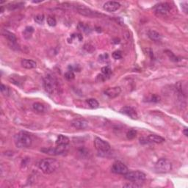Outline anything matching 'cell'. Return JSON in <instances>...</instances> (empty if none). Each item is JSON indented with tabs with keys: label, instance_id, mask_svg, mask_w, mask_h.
Instances as JSON below:
<instances>
[{
	"label": "cell",
	"instance_id": "8",
	"mask_svg": "<svg viewBox=\"0 0 188 188\" xmlns=\"http://www.w3.org/2000/svg\"><path fill=\"white\" fill-rule=\"evenodd\" d=\"M68 149V146H57L56 147L52 149V148H49V149H41V152L50 155H60L63 154V153L66 152Z\"/></svg>",
	"mask_w": 188,
	"mask_h": 188
},
{
	"label": "cell",
	"instance_id": "7",
	"mask_svg": "<svg viewBox=\"0 0 188 188\" xmlns=\"http://www.w3.org/2000/svg\"><path fill=\"white\" fill-rule=\"evenodd\" d=\"M112 172L114 173L120 174V175H125L129 171V169L126 167V165H124L122 162L116 161L112 164Z\"/></svg>",
	"mask_w": 188,
	"mask_h": 188
},
{
	"label": "cell",
	"instance_id": "9",
	"mask_svg": "<svg viewBox=\"0 0 188 188\" xmlns=\"http://www.w3.org/2000/svg\"><path fill=\"white\" fill-rule=\"evenodd\" d=\"M154 10L157 13L160 15H166L170 12L171 7L168 3L162 2L157 4L154 7Z\"/></svg>",
	"mask_w": 188,
	"mask_h": 188
},
{
	"label": "cell",
	"instance_id": "12",
	"mask_svg": "<svg viewBox=\"0 0 188 188\" xmlns=\"http://www.w3.org/2000/svg\"><path fill=\"white\" fill-rule=\"evenodd\" d=\"M121 7V4L118 1H107L103 6L104 10L107 12H115Z\"/></svg>",
	"mask_w": 188,
	"mask_h": 188
},
{
	"label": "cell",
	"instance_id": "21",
	"mask_svg": "<svg viewBox=\"0 0 188 188\" xmlns=\"http://www.w3.org/2000/svg\"><path fill=\"white\" fill-rule=\"evenodd\" d=\"M32 109L38 112H44L45 111V107L44 104L39 102H35L32 104Z\"/></svg>",
	"mask_w": 188,
	"mask_h": 188
},
{
	"label": "cell",
	"instance_id": "25",
	"mask_svg": "<svg viewBox=\"0 0 188 188\" xmlns=\"http://www.w3.org/2000/svg\"><path fill=\"white\" fill-rule=\"evenodd\" d=\"M64 77L67 80H68V81H71V80H73L75 78V74H74L73 71H68L67 72L65 73Z\"/></svg>",
	"mask_w": 188,
	"mask_h": 188
},
{
	"label": "cell",
	"instance_id": "24",
	"mask_svg": "<svg viewBox=\"0 0 188 188\" xmlns=\"http://www.w3.org/2000/svg\"><path fill=\"white\" fill-rule=\"evenodd\" d=\"M137 136V131L135 129H130L126 133V138L128 140H133L134 138H136Z\"/></svg>",
	"mask_w": 188,
	"mask_h": 188
},
{
	"label": "cell",
	"instance_id": "20",
	"mask_svg": "<svg viewBox=\"0 0 188 188\" xmlns=\"http://www.w3.org/2000/svg\"><path fill=\"white\" fill-rule=\"evenodd\" d=\"M34 32V28L32 27H30V26H28V27H26L24 29V32H23V36L25 39H30L32 37V33Z\"/></svg>",
	"mask_w": 188,
	"mask_h": 188
},
{
	"label": "cell",
	"instance_id": "29",
	"mask_svg": "<svg viewBox=\"0 0 188 188\" xmlns=\"http://www.w3.org/2000/svg\"><path fill=\"white\" fill-rule=\"evenodd\" d=\"M44 18H45V17H44V14H38L35 17V21L37 24H41L44 22Z\"/></svg>",
	"mask_w": 188,
	"mask_h": 188
},
{
	"label": "cell",
	"instance_id": "13",
	"mask_svg": "<svg viewBox=\"0 0 188 188\" xmlns=\"http://www.w3.org/2000/svg\"><path fill=\"white\" fill-rule=\"evenodd\" d=\"M71 126L77 129H85L88 126V122L82 118H76L71 121Z\"/></svg>",
	"mask_w": 188,
	"mask_h": 188
},
{
	"label": "cell",
	"instance_id": "14",
	"mask_svg": "<svg viewBox=\"0 0 188 188\" xmlns=\"http://www.w3.org/2000/svg\"><path fill=\"white\" fill-rule=\"evenodd\" d=\"M121 92V89L120 87H109L107 90H104V94L110 98H114L118 96Z\"/></svg>",
	"mask_w": 188,
	"mask_h": 188
},
{
	"label": "cell",
	"instance_id": "34",
	"mask_svg": "<svg viewBox=\"0 0 188 188\" xmlns=\"http://www.w3.org/2000/svg\"><path fill=\"white\" fill-rule=\"evenodd\" d=\"M132 184H124V187H141V184H138V183L131 182Z\"/></svg>",
	"mask_w": 188,
	"mask_h": 188
},
{
	"label": "cell",
	"instance_id": "11",
	"mask_svg": "<svg viewBox=\"0 0 188 188\" xmlns=\"http://www.w3.org/2000/svg\"><path fill=\"white\" fill-rule=\"evenodd\" d=\"M121 113L124 114V115H127L128 117L131 118L132 119H137L138 118V115L137 112L134 108H132V107H129V106H126V107H122V108L120 110Z\"/></svg>",
	"mask_w": 188,
	"mask_h": 188
},
{
	"label": "cell",
	"instance_id": "16",
	"mask_svg": "<svg viewBox=\"0 0 188 188\" xmlns=\"http://www.w3.org/2000/svg\"><path fill=\"white\" fill-rule=\"evenodd\" d=\"M148 36L152 41H155V42H159L162 40V35L155 30H149L148 32Z\"/></svg>",
	"mask_w": 188,
	"mask_h": 188
},
{
	"label": "cell",
	"instance_id": "4",
	"mask_svg": "<svg viewBox=\"0 0 188 188\" xmlns=\"http://www.w3.org/2000/svg\"><path fill=\"white\" fill-rule=\"evenodd\" d=\"M124 178L132 182L141 183L146 179V175L140 171H134L130 172L128 171L124 175Z\"/></svg>",
	"mask_w": 188,
	"mask_h": 188
},
{
	"label": "cell",
	"instance_id": "30",
	"mask_svg": "<svg viewBox=\"0 0 188 188\" xmlns=\"http://www.w3.org/2000/svg\"><path fill=\"white\" fill-rule=\"evenodd\" d=\"M23 6H24V3L18 2V3H16V4H13L12 5H9L8 6V9L10 10H15V9L20 8V7H22Z\"/></svg>",
	"mask_w": 188,
	"mask_h": 188
},
{
	"label": "cell",
	"instance_id": "3",
	"mask_svg": "<svg viewBox=\"0 0 188 188\" xmlns=\"http://www.w3.org/2000/svg\"><path fill=\"white\" fill-rule=\"evenodd\" d=\"M155 170L160 173H166L172 170V163L168 159H160L155 164Z\"/></svg>",
	"mask_w": 188,
	"mask_h": 188
},
{
	"label": "cell",
	"instance_id": "31",
	"mask_svg": "<svg viewBox=\"0 0 188 188\" xmlns=\"http://www.w3.org/2000/svg\"><path fill=\"white\" fill-rule=\"evenodd\" d=\"M1 92L4 95H8L9 93H10V90H9V88L7 87V86L4 85H3V84H1Z\"/></svg>",
	"mask_w": 188,
	"mask_h": 188
},
{
	"label": "cell",
	"instance_id": "37",
	"mask_svg": "<svg viewBox=\"0 0 188 188\" xmlns=\"http://www.w3.org/2000/svg\"><path fill=\"white\" fill-rule=\"evenodd\" d=\"M187 130H188V129H187V127L184 128V130H183V133H184V135H185L186 137H187V136H188V132H187Z\"/></svg>",
	"mask_w": 188,
	"mask_h": 188
},
{
	"label": "cell",
	"instance_id": "15",
	"mask_svg": "<svg viewBox=\"0 0 188 188\" xmlns=\"http://www.w3.org/2000/svg\"><path fill=\"white\" fill-rule=\"evenodd\" d=\"M21 66H22V67H24V68L32 69L36 68L37 63L35 61L32 60L24 59L21 60Z\"/></svg>",
	"mask_w": 188,
	"mask_h": 188
},
{
	"label": "cell",
	"instance_id": "38",
	"mask_svg": "<svg viewBox=\"0 0 188 188\" xmlns=\"http://www.w3.org/2000/svg\"><path fill=\"white\" fill-rule=\"evenodd\" d=\"M3 11H4V7H3L2 6H1V10H0V12H1V13H3Z\"/></svg>",
	"mask_w": 188,
	"mask_h": 188
},
{
	"label": "cell",
	"instance_id": "23",
	"mask_svg": "<svg viewBox=\"0 0 188 188\" xmlns=\"http://www.w3.org/2000/svg\"><path fill=\"white\" fill-rule=\"evenodd\" d=\"M147 101H150V102L157 103L160 101V96H159L157 94H152L149 97H148Z\"/></svg>",
	"mask_w": 188,
	"mask_h": 188
},
{
	"label": "cell",
	"instance_id": "27",
	"mask_svg": "<svg viewBox=\"0 0 188 188\" xmlns=\"http://www.w3.org/2000/svg\"><path fill=\"white\" fill-rule=\"evenodd\" d=\"M101 72L106 77H109L112 73V70L109 66H104L101 68Z\"/></svg>",
	"mask_w": 188,
	"mask_h": 188
},
{
	"label": "cell",
	"instance_id": "33",
	"mask_svg": "<svg viewBox=\"0 0 188 188\" xmlns=\"http://www.w3.org/2000/svg\"><path fill=\"white\" fill-rule=\"evenodd\" d=\"M78 28L80 29L81 30H83V31L85 32H88L89 30H90V29H89V27H87V26H85L84 24H82V23H80V24H79Z\"/></svg>",
	"mask_w": 188,
	"mask_h": 188
},
{
	"label": "cell",
	"instance_id": "35",
	"mask_svg": "<svg viewBox=\"0 0 188 188\" xmlns=\"http://www.w3.org/2000/svg\"><path fill=\"white\" fill-rule=\"evenodd\" d=\"M84 49L87 51V52H93L94 51V47L93 46L90 45V44H85L84 46Z\"/></svg>",
	"mask_w": 188,
	"mask_h": 188
},
{
	"label": "cell",
	"instance_id": "5",
	"mask_svg": "<svg viewBox=\"0 0 188 188\" xmlns=\"http://www.w3.org/2000/svg\"><path fill=\"white\" fill-rule=\"evenodd\" d=\"M94 146L100 153H107L110 150V145L100 138H95L94 139Z\"/></svg>",
	"mask_w": 188,
	"mask_h": 188
},
{
	"label": "cell",
	"instance_id": "18",
	"mask_svg": "<svg viewBox=\"0 0 188 188\" xmlns=\"http://www.w3.org/2000/svg\"><path fill=\"white\" fill-rule=\"evenodd\" d=\"M69 142H70V140L68 137L60 135L56 141V145L57 146H68L69 144Z\"/></svg>",
	"mask_w": 188,
	"mask_h": 188
},
{
	"label": "cell",
	"instance_id": "1",
	"mask_svg": "<svg viewBox=\"0 0 188 188\" xmlns=\"http://www.w3.org/2000/svg\"><path fill=\"white\" fill-rule=\"evenodd\" d=\"M38 167L44 173L50 174L59 168L60 162L55 159H43L38 163Z\"/></svg>",
	"mask_w": 188,
	"mask_h": 188
},
{
	"label": "cell",
	"instance_id": "19",
	"mask_svg": "<svg viewBox=\"0 0 188 188\" xmlns=\"http://www.w3.org/2000/svg\"><path fill=\"white\" fill-rule=\"evenodd\" d=\"M3 35H4V36L7 38V41H8L10 43H11L12 44H16V41H17L16 37L14 34L9 31H4V33H3Z\"/></svg>",
	"mask_w": 188,
	"mask_h": 188
},
{
	"label": "cell",
	"instance_id": "17",
	"mask_svg": "<svg viewBox=\"0 0 188 188\" xmlns=\"http://www.w3.org/2000/svg\"><path fill=\"white\" fill-rule=\"evenodd\" d=\"M147 140L149 143H162L165 141L164 138L157 135H150L147 137Z\"/></svg>",
	"mask_w": 188,
	"mask_h": 188
},
{
	"label": "cell",
	"instance_id": "36",
	"mask_svg": "<svg viewBox=\"0 0 188 188\" xmlns=\"http://www.w3.org/2000/svg\"><path fill=\"white\" fill-rule=\"evenodd\" d=\"M108 58H109V56L107 53L102 54V55H101L99 56V60L100 61H101V62H105L106 60H108Z\"/></svg>",
	"mask_w": 188,
	"mask_h": 188
},
{
	"label": "cell",
	"instance_id": "6",
	"mask_svg": "<svg viewBox=\"0 0 188 188\" xmlns=\"http://www.w3.org/2000/svg\"><path fill=\"white\" fill-rule=\"evenodd\" d=\"M44 86L46 92L49 95H52L55 93V82L54 79L49 75H47L44 78Z\"/></svg>",
	"mask_w": 188,
	"mask_h": 188
},
{
	"label": "cell",
	"instance_id": "10",
	"mask_svg": "<svg viewBox=\"0 0 188 188\" xmlns=\"http://www.w3.org/2000/svg\"><path fill=\"white\" fill-rule=\"evenodd\" d=\"M75 9L77 11L78 13L82 15L85 16H95V15H97V13L93 11L90 9H89L88 7H85V5H77L75 7Z\"/></svg>",
	"mask_w": 188,
	"mask_h": 188
},
{
	"label": "cell",
	"instance_id": "28",
	"mask_svg": "<svg viewBox=\"0 0 188 188\" xmlns=\"http://www.w3.org/2000/svg\"><path fill=\"white\" fill-rule=\"evenodd\" d=\"M47 24L50 27H55L57 24V21L55 18L52 16H49L47 18Z\"/></svg>",
	"mask_w": 188,
	"mask_h": 188
},
{
	"label": "cell",
	"instance_id": "32",
	"mask_svg": "<svg viewBox=\"0 0 188 188\" xmlns=\"http://www.w3.org/2000/svg\"><path fill=\"white\" fill-rule=\"evenodd\" d=\"M112 58L115 60H120L122 58V52L121 51H115L112 53Z\"/></svg>",
	"mask_w": 188,
	"mask_h": 188
},
{
	"label": "cell",
	"instance_id": "2",
	"mask_svg": "<svg viewBox=\"0 0 188 188\" xmlns=\"http://www.w3.org/2000/svg\"><path fill=\"white\" fill-rule=\"evenodd\" d=\"M31 136L26 132H20L15 137V144L17 148H29L32 145Z\"/></svg>",
	"mask_w": 188,
	"mask_h": 188
},
{
	"label": "cell",
	"instance_id": "26",
	"mask_svg": "<svg viewBox=\"0 0 188 188\" xmlns=\"http://www.w3.org/2000/svg\"><path fill=\"white\" fill-rule=\"evenodd\" d=\"M165 52L167 54V55L169 57V58H170L171 60L173 61V62H178L179 61L178 58H177V57L176 56V55H174V54L172 52H171V51H169V50H165Z\"/></svg>",
	"mask_w": 188,
	"mask_h": 188
},
{
	"label": "cell",
	"instance_id": "22",
	"mask_svg": "<svg viewBox=\"0 0 188 188\" xmlns=\"http://www.w3.org/2000/svg\"><path fill=\"white\" fill-rule=\"evenodd\" d=\"M87 103L93 109H96L99 107V104H98V101L95 100V98H89V99L87 100Z\"/></svg>",
	"mask_w": 188,
	"mask_h": 188
}]
</instances>
